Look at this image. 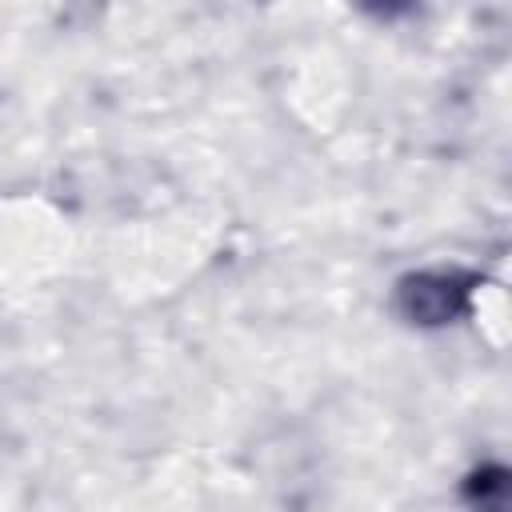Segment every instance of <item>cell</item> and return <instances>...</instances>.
<instances>
[{
  "label": "cell",
  "mask_w": 512,
  "mask_h": 512,
  "mask_svg": "<svg viewBox=\"0 0 512 512\" xmlns=\"http://www.w3.org/2000/svg\"><path fill=\"white\" fill-rule=\"evenodd\" d=\"M408 308L420 316V320H448V312L456 308V288L448 280H432V276H420L408 284Z\"/></svg>",
  "instance_id": "cell-1"
}]
</instances>
